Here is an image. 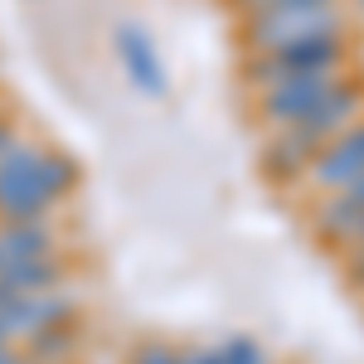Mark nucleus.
Here are the masks:
<instances>
[{"mask_svg": "<svg viewBox=\"0 0 364 364\" xmlns=\"http://www.w3.org/2000/svg\"><path fill=\"white\" fill-rule=\"evenodd\" d=\"M15 141H20V136H15V122H10V117L0 112V156H5V151H10Z\"/></svg>", "mask_w": 364, "mask_h": 364, "instance_id": "obj_15", "label": "nucleus"}, {"mask_svg": "<svg viewBox=\"0 0 364 364\" xmlns=\"http://www.w3.org/2000/svg\"><path fill=\"white\" fill-rule=\"evenodd\" d=\"M58 248V233L49 219H15L0 224V267L10 262H29V257H49Z\"/></svg>", "mask_w": 364, "mask_h": 364, "instance_id": "obj_8", "label": "nucleus"}, {"mask_svg": "<svg viewBox=\"0 0 364 364\" xmlns=\"http://www.w3.org/2000/svg\"><path fill=\"white\" fill-rule=\"evenodd\" d=\"M360 170H364V112L321 146V156L306 170V185L321 190V195H331V190H345Z\"/></svg>", "mask_w": 364, "mask_h": 364, "instance_id": "obj_6", "label": "nucleus"}, {"mask_svg": "<svg viewBox=\"0 0 364 364\" xmlns=\"http://www.w3.org/2000/svg\"><path fill=\"white\" fill-rule=\"evenodd\" d=\"M355 34L345 5H267L238 15V49L243 54H267L282 44H306V39H336Z\"/></svg>", "mask_w": 364, "mask_h": 364, "instance_id": "obj_1", "label": "nucleus"}, {"mask_svg": "<svg viewBox=\"0 0 364 364\" xmlns=\"http://www.w3.org/2000/svg\"><path fill=\"white\" fill-rule=\"evenodd\" d=\"M0 364H29L25 350H15V340H0Z\"/></svg>", "mask_w": 364, "mask_h": 364, "instance_id": "obj_16", "label": "nucleus"}, {"mask_svg": "<svg viewBox=\"0 0 364 364\" xmlns=\"http://www.w3.org/2000/svg\"><path fill=\"white\" fill-rule=\"evenodd\" d=\"M340 195H350V199H355V204L364 209V170L355 175V180H350V185H345V190H340Z\"/></svg>", "mask_w": 364, "mask_h": 364, "instance_id": "obj_17", "label": "nucleus"}, {"mask_svg": "<svg viewBox=\"0 0 364 364\" xmlns=\"http://www.w3.org/2000/svg\"><path fill=\"white\" fill-rule=\"evenodd\" d=\"M355 248H364V224H360V238H355Z\"/></svg>", "mask_w": 364, "mask_h": 364, "instance_id": "obj_19", "label": "nucleus"}, {"mask_svg": "<svg viewBox=\"0 0 364 364\" xmlns=\"http://www.w3.org/2000/svg\"><path fill=\"white\" fill-rule=\"evenodd\" d=\"M39 156H44V146H34V141H15L0 156V224L54 214V204L39 185Z\"/></svg>", "mask_w": 364, "mask_h": 364, "instance_id": "obj_3", "label": "nucleus"}, {"mask_svg": "<svg viewBox=\"0 0 364 364\" xmlns=\"http://www.w3.org/2000/svg\"><path fill=\"white\" fill-rule=\"evenodd\" d=\"M78 180H83L78 161L63 156V151H54V146H44V156H39V185H44L49 204H63V199L78 190Z\"/></svg>", "mask_w": 364, "mask_h": 364, "instance_id": "obj_11", "label": "nucleus"}, {"mask_svg": "<svg viewBox=\"0 0 364 364\" xmlns=\"http://www.w3.org/2000/svg\"><path fill=\"white\" fill-rule=\"evenodd\" d=\"M360 224H364V209L350 195H340V190H331L326 204L316 209V238H321L326 248H355Z\"/></svg>", "mask_w": 364, "mask_h": 364, "instance_id": "obj_9", "label": "nucleus"}, {"mask_svg": "<svg viewBox=\"0 0 364 364\" xmlns=\"http://www.w3.org/2000/svg\"><path fill=\"white\" fill-rule=\"evenodd\" d=\"M360 5H364V0H360Z\"/></svg>", "mask_w": 364, "mask_h": 364, "instance_id": "obj_20", "label": "nucleus"}, {"mask_svg": "<svg viewBox=\"0 0 364 364\" xmlns=\"http://www.w3.org/2000/svg\"><path fill=\"white\" fill-rule=\"evenodd\" d=\"M0 282H10L15 291H49V287H63V262H58V252L10 262V267H0Z\"/></svg>", "mask_w": 364, "mask_h": 364, "instance_id": "obj_10", "label": "nucleus"}, {"mask_svg": "<svg viewBox=\"0 0 364 364\" xmlns=\"http://www.w3.org/2000/svg\"><path fill=\"white\" fill-rule=\"evenodd\" d=\"M132 364H185V355H175L170 345H141L132 355Z\"/></svg>", "mask_w": 364, "mask_h": 364, "instance_id": "obj_13", "label": "nucleus"}, {"mask_svg": "<svg viewBox=\"0 0 364 364\" xmlns=\"http://www.w3.org/2000/svg\"><path fill=\"white\" fill-rule=\"evenodd\" d=\"M355 73V68H350ZM350 73H321V78H291V83H277V87H262L252 92V117L257 127L277 132V127H296L311 107H321L331 92H336Z\"/></svg>", "mask_w": 364, "mask_h": 364, "instance_id": "obj_4", "label": "nucleus"}, {"mask_svg": "<svg viewBox=\"0 0 364 364\" xmlns=\"http://www.w3.org/2000/svg\"><path fill=\"white\" fill-rule=\"evenodd\" d=\"M0 340H5V336H0Z\"/></svg>", "mask_w": 364, "mask_h": 364, "instance_id": "obj_21", "label": "nucleus"}, {"mask_svg": "<svg viewBox=\"0 0 364 364\" xmlns=\"http://www.w3.org/2000/svg\"><path fill=\"white\" fill-rule=\"evenodd\" d=\"M355 34H336V39H306V44H282V49H267V54H248L238 78L248 92H262V87L291 83V78H321V73H350L355 68Z\"/></svg>", "mask_w": 364, "mask_h": 364, "instance_id": "obj_2", "label": "nucleus"}, {"mask_svg": "<svg viewBox=\"0 0 364 364\" xmlns=\"http://www.w3.org/2000/svg\"><path fill=\"white\" fill-rule=\"evenodd\" d=\"M233 15H252V10H267V5H277V0H224Z\"/></svg>", "mask_w": 364, "mask_h": 364, "instance_id": "obj_14", "label": "nucleus"}, {"mask_svg": "<svg viewBox=\"0 0 364 364\" xmlns=\"http://www.w3.org/2000/svg\"><path fill=\"white\" fill-rule=\"evenodd\" d=\"M185 364H224V360H219V350H195V355H185Z\"/></svg>", "mask_w": 364, "mask_h": 364, "instance_id": "obj_18", "label": "nucleus"}, {"mask_svg": "<svg viewBox=\"0 0 364 364\" xmlns=\"http://www.w3.org/2000/svg\"><path fill=\"white\" fill-rule=\"evenodd\" d=\"M219 360L224 364H267V350L252 336H228L224 345H219Z\"/></svg>", "mask_w": 364, "mask_h": 364, "instance_id": "obj_12", "label": "nucleus"}, {"mask_svg": "<svg viewBox=\"0 0 364 364\" xmlns=\"http://www.w3.org/2000/svg\"><path fill=\"white\" fill-rule=\"evenodd\" d=\"M112 49H117V58H122V68H127V78H132V87H136L141 97H166L170 92L166 58L156 49V39L146 34V25L122 20L112 29Z\"/></svg>", "mask_w": 364, "mask_h": 364, "instance_id": "obj_5", "label": "nucleus"}, {"mask_svg": "<svg viewBox=\"0 0 364 364\" xmlns=\"http://www.w3.org/2000/svg\"><path fill=\"white\" fill-rule=\"evenodd\" d=\"M321 146L326 141L311 136L306 127H277L272 136H267V146H262V156H257V170H262V180L267 185H296V180H306L311 161L321 156Z\"/></svg>", "mask_w": 364, "mask_h": 364, "instance_id": "obj_7", "label": "nucleus"}]
</instances>
